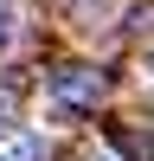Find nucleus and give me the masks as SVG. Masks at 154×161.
I'll list each match as a JSON object with an SVG mask.
<instances>
[{
    "instance_id": "1",
    "label": "nucleus",
    "mask_w": 154,
    "mask_h": 161,
    "mask_svg": "<svg viewBox=\"0 0 154 161\" xmlns=\"http://www.w3.org/2000/svg\"><path fill=\"white\" fill-rule=\"evenodd\" d=\"M103 90H109V77L90 71V64H58V71L45 77V103L58 116H77V110H96Z\"/></svg>"
},
{
    "instance_id": "2",
    "label": "nucleus",
    "mask_w": 154,
    "mask_h": 161,
    "mask_svg": "<svg viewBox=\"0 0 154 161\" xmlns=\"http://www.w3.org/2000/svg\"><path fill=\"white\" fill-rule=\"evenodd\" d=\"M0 161H45V142H38L7 103H0Z\"/></svg>"
},
{
    "instance_id": "3",
    "label": "nucleus",
    "mask_w": 154,
    "mask_h": 161,
    "mask_svg": "<svg viewBox=\"0 0 154 161\" xmlns=\"http://www.w3.org/2000/svg\"><path fill=\"white\" fill-rule=\"evenodd\" d=\"M64 7H71V19H77V26H103V19L116 13V0H64Z\"/></svg>"
},
{
    "instance_id": "4",
    "label": "nucleus",
    "mask_w": 154,
    "mask_h": 161,
    "mask_svg": "<svg viewBox=\"0 0 154 161\" xmlns=\"http://www.w3.org/2000/svg\"><path fill=\"white\" fill-rule=\"evenodd\" d=\"M13 39H19V7H13V0H0V52H7Z\"/></svg>"
},
{
    "instance_id": "5",
    "label": "nucleus",
    "mask_w": 154,
    "mask_h": 161,
    "mask_svg": "<svg viewBox=\"0 0 154 161\" xmlns=\"http://www.w3.org/2000/svg\"><path fill=\"white\" fill-rule=\"evenodd\" d=\"M84 161H103V155H84Z\"/></svg>"
}]
</instances>
